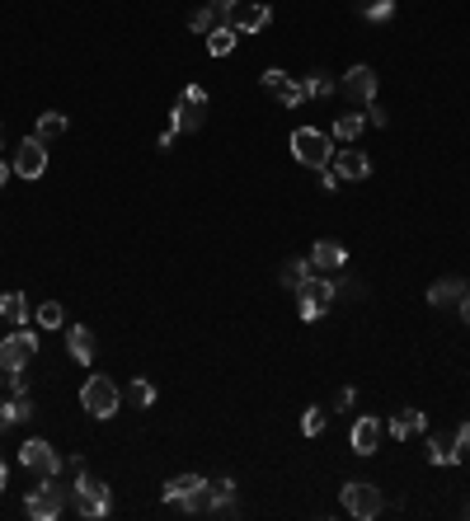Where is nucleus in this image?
Masks as SVG:
<instances>
[{"mask_svg": "<svg viewBox=\"0 0 470 521\" xmlns=\"http://www.w3.org/2000/svg\"><path fill=\"white\" fill-rule=\"evenodd\" d=\"M320 189L324 193H339V174L334 170H320Z\"/></svg>", "mask_w": 470, "mask_h": 521, "instance_id": "37", "label": "nucleus"}, {"mask_svg": "<svg viewBox=\"0 0 470 521\" xmlns=\"http://www.w3.org/2000/svg\"><path fill=\"white\" fill-rule=\"evenodd\" d=\"M306 278H311V259H288V263L278 268V282H282V287H292V291H297Z\"/></svg>", "mask_w": 470, "mask_h": 521, "instance_id": "26", "label": "nucleus"}, {"mask_svg": "<svg viewBox=\"0 0 470 521\" xmlns=\"http://www.w3.org/2000/svg\"><path fill=\"white\" fill-rule=\"evenodd\" d=\"M14 174L19 179H43L48 174V141L43 137H24L14 146Z\"/></svg>", "mask_w": 470, "mask_h": 521, "instance_id": "9", "label": "nucleus"}, {"mask_svg": "<svg viewBox=\"0 0 470 521\" xmlns=\"http://www.w3.org/2000/svg\"><path fill=\"white\" fill-rule=\"evenodd\" d=\"M5 183H10V164L0 160V189H5Z\"/></svg>", "mask_w": 470, "mask_h": 521, "instance_id": "45", "label": "nucleus"}, {"mask_svg": "<svg viewBox=\"0 0 470 521\" xmlns=\"http://www.w3.org/2000/svg\"><path fill=\"white\" fill-rule=\"evenodd\" d=\"M339 90L349 99H358V103H372L377 99V71L372 66H349V75L339 80Z\"/></svg>", "mask_w": 470, "mask_h": 521, "instance_id": "12", "label": "nucleus"}, {"mask_svg": "<svg viewBox=\"0 0 470 521\" xmlns=\"http://www.w3.org/2000/svg\"><path fill=\"white\" fill-rule=\"evenodd\" d=\"M10 489V470H5V461H0V493Z\"/></svg>", "mask_w": 470, "mask_h": 521, "instance_id": "43", "label": "nucleus"}, {"mask_svg": "<svg viewBox=\"0 0 470 521\" xmlns=\"http://www.w3.org/2000/svg\"><path fill=\"white\" fill-rule=\"evenodd\" d=\"M212 5H217L221 14H226V10H235V5H240V0H212Z\"/></svg>", "mask_w": 470, "mask_h": 521, "instance_id": "42", "label": "nucleus"}, {"mask_svg": "<svg viewBox=\"0 0 470 521\" xmlns=\"http://www.w3.org/2000/svg\"><path fill=\"white\" fill-rule=\"evenodd\" d=\"M367 128H386V109H381V103L372 99V103H367Z\"/></svg>", "mask_w": 470, "mask_h": 521, "instance_id": "35", "label": "nucleus"}, {"mask_svg": "<svg viewBox=\"0 0 470 521\" xmlns=\"http://www.w3.org/2000/svg\"><path fill=\"white\" fill-rule=\"evenodd\" d=\"M202 122H208V113H202L198 103H189V99L174 103V113H170V128H174V132H198Z\"/></svg>", "mask_w": 470, "mask_h": 521, "instance_id": "19", "label": "nucleus"}, {"mask_svg": "<svg viewBox=\"0 0 470 521\" xmlns=\"http://www.w3.org/2000/svg\"><path fill=\"white\" fill-rule=\"evenodd\" d=\"M202 489H208V479L202 474H174L165 489H160V498H165V503L174 508V503H183V498H198Z\"/></svg>", "mask_w": 470, "mask_h": 521, "instance_id": "15", "label": "nucleus"}, {"mask_svg": "<svg viewBox=\"0 0 470 521\" xmlns=\"http://www.w3.org/2000/svg\"><path fill=\"white\" fill-rule=\"evenodd\" d=\"M33 320L43 324V329H61V324H67V310H61V301H43V305L33 310Z\"/></svg>", "mask_w": 470, "mask_h": 521, "instance_id": "30", "label": "nucleus"}, {"mask_svg": "<svg viewBox=\"0 0 470 521\" xmlns=\"http://www.w3.org/2000/svg\"><path fill=\"white\" fill-rule=\"evenodd\" d=\"M273 94H278V103H282V109H297V103H306V94H301V80H292V75H282V85H278Z\"/></svg>", "mask_w": 470, "mask_h": 521, "instance_id": "31", "label": "nucleus"}, {"mask_svg": "<svg viewBox=\"0 0 470 521\" xmlns=\"http://www.w3.org/2000/svg\"><path fill=\"white\" fill-rule=\"evenodd\" d=\"M292 155L297 164H306V170H330V160H334V137H324L315 128H297L292 132Z\"/></svg>", "mask_w": 470, "mask_h": 521, "instance_id": "3", "label": "nucleus"}, {"mask_svg": "<svg viewBox=\"0 0 470 521\" xmlns=\"http://www.w3.org/2000/svg\"><path fill=\"white\" fill-rule=\"evenodd\" d=\"M71 508H75L80 517L99 521V517H109V508H113V493H109V484H104V479H94L90 470H75V484H71Z\"/></svg>", "mask_w": 470, "mask_h": 521, "instance_id": "1", "label": "nucleus"}, {"mask_svg": "<svg viewBox=\"0 0 470 521\" xmlns=\"http://www.w3.org/2000/svg\"><path fill=\"white\" fill-rule=\"evenodd\" d=\"M80 409L90 413V419H113V413L122 409V390L113 376H90L85 385H80Z\"/></svg>", "mask_w": 470, "mask_h": 521, "instance_id": "5", "label": "nucleus"}, {"mask_svg": "<svg viewBox=\"0 0 470 521\" xmlns=\"http://www.w3.org/2000/svg\"><path fill=\"white\" fill-rule=\"evenodd\" d=\"M67 503H71V489L52 474V479H38V489H29L24 512H29L33 521H57L61 512H67Z\"/></svg>", "mask_w": 470, "mask_h": 521, "instance_id": "2", "label": "nucleus"}, {"mask_svg": "<svg viewBox=\"0 0 470 521\" xmlns=\"http://www.w3.org/2000/svg\"><path fill=\"white\" fill-rule=\"evenodd\" d=\"M349 446H353V455H372L381 446V419L362 413V419L353 423V432H349Z\"/></svg>", "mask_w": 470, "mask_h": 521, "instance_id": "13", "label": "nucleus"}, {"mask_svg": "<svg viewBox=\"0 0 470 521\" xmlns=\"http://www.w3.org/2000/svg\"><path fill=\"white\" fill-rule=\"evenodd\" d=\"M334 296H339V282H330V278H306L297 287V315L306 324L324 320V315H330V305H334Z\"/></svg>", "mask_w": 470, "mask_h": 521, "instance_id": "4", "label": "nucleus"}, {"mask_svg": "<svg viewBox=\"0 0 470 521\" xmlns=\"http://www.w3.org/2000/svg\"><path fill=\"white\" fill-rule=\"evenodd\" d=\"M330 170L339 174V183H358V179H367L372 174V160H367V151H334V160H330Z\"/></svg>", "mask_w": 470, "mask_h": 521, "instance_id": "11", "label": "nucleus"}, {"mask_svg": "<svg viewBox=\"0 0 470 521\" xmlns=\"http://www.w3.org/2000/svg\"><path fill=\"white\" fill-rule=\"evenodd\" d=\"M414 432H423V413L419 409H400L391 419V437H395V442H410Z\"/></svg>", "mask_w": 470, "mask_h": 521, "instance_id": "21", "label": "nucleus"}, {"mask_svg": "<svg viewBox=\"0 0 470 521\" xmlns=\"http://www.w3.org/2000/svg\"><path fill=\"white\" fill-rule=\"evenodd\" d=\"M428 461L433 465H457L461 451L452 446V437H428Z\"/></svg>", "mask_w": 470, "mask_h": 521, "instance_id": "24", "label": "nucleus"}, {"mask_svg": "<svg viewBox=\"0 0 470 521\" xmlns=\"http://www.w3.org/2000/svg\"><path fill=\"white\" fill-rule=\"evenodd\" d=\"M67 352H71L80 366H90V362H94V333H90L85 324H71V329H67Z\"/></svg>", "mask_w": 470, "mask_h": 521, "instance_id": "18", "label": "nucleus"}, {"mask_svg": "<svg viewBox=\"0 0 470 521\" xmlns=\"http://www.w3.org/2000/svg\"><path fill=\"white\" fill-rule=\"evenodd\" d=\"M362 132H367V113H339L334 118V141H349L353 146Z\"/></svg>", "mask_w": 470, "mask_h": 521, "instance_id": "22", "label": "nucleus"}, {"mask_svg": "<svg viewBox=\"0 0 470 521\" xmlns=\"http://www.w3.org/2000/svg\"><path fill=\"white\" fill-rule=\"evenodd\" d=\"M358 14L367 24H386V19L395 14V0H358Z\"/></svg>", "mask_w": 470, "mask_h": 521, "instance_id": "28", "label": "nucleus"}, {"mask_svg": "<svg viewBox=\"0 0 470 521\" xmlns=\"http://www.w3.org/2000/svg\"><path fill=\"white\" fill-rule=\"evenodd\" d=\"M358 404V390L349 385V390H339V409H353Z\"/></svg>", "mask_w": 470, "mask_h": 521, "instance_id": "40", "label": "nucleus"}, {"mask_svg": "<svg viewBox=\"0 0 470 521\" xmlns=\"http://www.w3.org/2000/svg\"><path fill=\"white\" fill-rule=\"evenodd\" d=\"M461 320L470 324V291H466V296H461Z\"/></svg>", "mask_w": 470, "mask_h": 521, "instance_id": "44", "label": "nucleus"}, {"mask_svg": "<svg viewBox=\"0 0 470 521\" xmlns=\"http://www.w3.org/2000/svg\"><path fill=\"white\" fill-rule=\"evenodd\" d=\"M10 428H14V409L0 404V432H10Z\"/></svg>", "mask_w": 470, "mask_h": 521, "instance_id": "39", "label": "nucleus"}, {"mask_svg": "<svg viewBox=\"0 0 470 521\" xmlns=\"http://www.w3.org/2000/svg\"><path fill=\"white\" fill-rule=\"evenodd\" d=\"M33 358H38V333L24 329V324H14L5 339H0V366H5V376H10V371H24Z\"/></svg>", "mask_w": 470, "mask_h": 521, "instance_id": "7", "label": "nucleus"}, {"mask_svg": "<svg viewBox=\"0 0 470 521\" xmlns=\"http://www.w3.org/2000/svg\"><path fill=\"white\" fill-rule=\"evenodd\" d=\"M311 268H320V273H339V268H349V249H343L339 240H315Z\"/></svg>", "mask_w": 470, "mask_h": 521, "instance_id": "14", "label": "nucleus"}, {"mask_svg": "<svg viewBox=\"0 0 470 521\" xmlns=\"http://www.w3.org/2000/svg\"><path fill=\"white\" fill-rule=\"evenodd\" d=\"M339 503H343V512L358 517V521H377V517L386 512L381 489H377V484H367V479H349V484L339 489Z\"/></svg>", "mask_w": 470, "mask_h": 521, "instance_id": "6", "label": "nucleus"}, {"mask_svg": "<svg viewBox=\"0 0 470 521\" xmlns=\"http://www.w3.org/2000/svg\"><path fill=\"white\" fill-rule=\"evenodd\" d=\"M334 90H339V80L324 75V71H315V75L301 80V94H306V99H334Z\"/></svg>", "mask_w": 470, "mask_h": 521, "instance_id": "23", "label": "nucleus"}, {"mask_svg": "<svg viewBox=\"0 0 470 521\" xmlns=\"http://www.w3.org/2000/svg\"><path fill=\"white\" fill-rule=\"evenodd\" d=\"M301 432H306V437H320V432H324V409H306V413H301Z\"/></svg>", "mask_w": 470, "mask_h": 521, "instance_id": "33", "label": "nucleus"}, {"mask_svg": "<svg viewBox=\"0 0 470 521\" xmlns=\"http://www.w3.org/2000/svg\"><path fill=\"white\" fill-rule=\"evenodd\" d=\"M0 381H5V366H0Z\"/></svg>", "mask_w": 470, "mask_h": 521, "instance_id": "47", "label": "nucleus"}, {"mask_svg": "<svg viewBox=\"0 0 470 521\" xmlns=\"http://www.w3.org/2000/svg\"><path fill=\"white\" fill-rule=\"evenodd\" d=\"M183 99L198 103V109H208V90H202V85H189V90H183Z\"/></svg>", "mask_w": 470, "mask_h": 521, "instance_id": "36", "label": "nucleus"}, {"mask_svg": "<svg viewBox=\"0 0 470 521\" xmlns=\"http://www.w3.org/2000/svg\"><path fill=\"white\" fill-rule=\"evenodd\" d=\"M269 19H273V5H263V0H254V5H244V0H240L235 10H226V14H221V24H231V29L244 38V33H259L263 24H269Z\"/></svg>", "mask_w": 470, "mask_h": 521, "instance_id": "10", "label": "nucleus"}, {"mask_svg": "<svg viewBox=\"0 0 470 521\" xmlns=\"http://www.w3.org/2000/svg\"><path fill=\"white\" fill-rule=\"evenodd\" d=\"M128 400H132L137 409H151V404H155V385H151L146 376H137V381L128 385Z\"/></svg>", "mask_w": 470, "mask_h": 521, "instance_id": "32", "label": "nucleus"}, {"mask_svg": "<svg viewBox=\"0 0 470 521\" xmlns=\"http://www.w3.org/2000/svg\"><path fill=\"white\" fill-rule=\"evenodd\" d=\"M10 390L14 394H29V376H24V371H10Z\"/></svg>", "mask_w": 470, "mask_h": 521, "instance_id": "38", "label": "nucleus"}, {"mask_svg": "<svg viewBox=\"0 0 470 521\" xmlns=\"http://www.w3.org/2000/svg\"><path fill=\"white\" fill-rule=\"evenodd\" d=\"M19 465H24L29 474H38V479H52V474L67 470V461L57 455V446L43 442V437H29V442L19 446Z\"/></svg>", "mask_w": 470, "mask_h": 521, "instance_id": "8", "label": "nucleus"}, {"mask_svg": "<svg viewBox=\"0 0 470 521\" xmlns=\"http://www.w3.org/2000/svg\"><path fill=\"white\" fill-rule=\"evenodd\" d=\"M217 24H221V10H217V5H202V10H193V14H189V29H193V33H202V38H208Z\"/></svg>", "mask_w": 470, "mask_h": 521, "instance_id": "29", "label": "nucleus"}, {"mask_svg": "<svg viewBox=\"0 0 470 521\" xmlns=\"http://www.w3.org/2000/svg\"><path fill=\"white\" fill-rule=\"evenodd\" d=\"M67 113H38V128H33V137H43V141H57V137H67Z\"/></svg>", "mask_w": 470, "mask_h": 521, "instance_id": "25", "label": "nucleus"}, {"mask_svg": "<svg viewBox=\"0 0 470 521\" xmlns=\"http://www.w3.org/2000/svg\"><path fill=\"white\" fill-rule=\"evenodd\" d=\"M174 137H179V132H174V128H165V132H160V141H155V146H160V151H170V146H174Z\"/></svg>", "mask_w": 470, "mask_h": 521, "instance_id": "41", "label": "nucleus"}, {"mask_svg": "<svg viewBox=\"0 0 470 521\" xmlns=\"http://www.w3.org/2000/svg\"><path fill=\"white\" fill-rule=\"evenodd\" d=\"M0 146H5V128H0Z\"/></svg>", "mask_w": 470, "mask_h": 521, "instance_id": "46", "label": "nucleus"}, {"mask_svg": "<svg viewBox=\"0 0 470 521\" xmlns=\"http://www.w3.org/2000/svg\"><path fill=\"white\" fill-rule=\"evenodd\" d=\"M0 315H5L10 324H29V315H33L29 296H24V291H5V296H0Z\"/></svg>", "mask_w": 470, "mask_h": 521, "instance_id": "20", "label": "nucleus"}, {"mask_svg": "<svg viewBox=\"0 0 470 521\" xmlns=\"http://www.w3.org/2000/svg\"><path fill=\"white\" fill-rule=\"evenodd\" d=\"M235 43H240V33H235L231 24H217V29L208 33V52H212V57H226Z\"/></svg>", "mask_w": 470, "mask_h": 521, "instance_id": "27", "label": "nucleus"}, {"mask_svg": "<svg viewBox=\"0 0 470 521\" xmlns=\"http://www.w3.org/2000/svg\"><path fill=\"white\" fill-rule=\"evenodd\" d=\"M452 446H457V451H461V455H466V451H470V419H466V423H461V428H457V432H452Z\"/></svg>", "mask_w": 470, "mask_h": 521, "instance_id": "34", "label": "nucleus"}, {"mask_svg": "<svg viewBox=\"0 0 470 521\" xmlns=\"http://www.w3.org/2000/svg\"><path fill=\"white\" fill-rule=\"evenodd\" d=\"M208 512L212 517H231L235 512V479H217V484H208Z\"/></svg>", "mask_w": 470, "mask_h": 521, "instance_id": "17", "label": "nucleus"}, {"mask_svg": "<svg viewBox=\"0 0 470 521\" xmlns=\"http://www.w3.org/2000/svg\"><path fill=\"white\" fill-rule=\"evenodd\" d=\"M466 291H470V287H466L461 278H438L433 287H428V305H442V310H447V305H461Z\"/></svg>", "mask_w": 470, "mask_h": 521, "instance_id": "16", "label": "nucleus"}, {"mask_svg": "<svg viewBox=\"0 0 470 521\" xmlns=\"http://www.w3.org/2000/svg\"><path fill=\"white\" fill-rule=\"evenodd\" d=\"M466 517H470V503H466Z\"/></svg>", "mask_w": 470, "mask_h": 521, "instance_id": "48", "label": "nucleus"}]
</instances>
